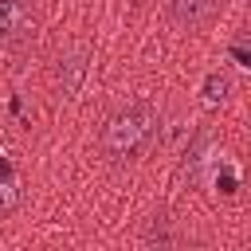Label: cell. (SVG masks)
Here are the masks:
<instances>
[{
	"mask_svg": "<svg viewBox=\"0 0 251 251\" xmlns=\"http://www.w3.org/2000/svg\"><path fill=\"white\" fill-rule=\"evenodd\" d=\"M227 90H231L227 75H208V82H204V106H220L227 98Z\"/></svg>",
	"mask_w": 251,
	"mask_h": 251,
	"instance_id": "4",
	"label": "cell"
},
{
	"mask_svg": "<svg viewBox=\"0 0 251 251\" xmlns=\"http://www.w3.org/2000/svg\"><path fill=\"white\" fill-rule=\"evenodd\" d=\"M12 204H16V184H12V180H4V184H0V216H4Z\"/></svg>",
	"mask_w": 251,
	"mask_h": 251,
	"instance_id": "5",
	"label": "cell"
},
{
	"mask_svg": "<svg viewBox=\"0 0 251 251\" xmlns=\"http://www.w3.org/2000/svg\"><path fill=\"white\" fill-rule=\"evenodd\" d=\"M153 133H157V114L137 102V106L118 110V114L106 122V129H102V149H106V157H114V161H129V157H137V153L153 141Z\"/></svg>",
	"mask_w": 251,
	"mask_h": 251,
	"instance_id": "1",
	"label": "cell"
},
{
	"mask_svg": "<svg viewBox=\"0 0 251 251\" xmlns=\"http://www.w3.org/2000/svg\"><path fill=\"white\" fill-rule=\"evenodd\" d=\"M169 12H173V20H176V24L196 27V24L212 12V0H169Z\"/></svg>",
	"mask_w": 251,
	"mask_h": 251,
	"instance_id": "3",
	"label": "cell"
},
{
	"mask_svg": "<svg viewBox=\"0 0 251 251\" xmlns=\"http://www.w3.org/2000/svg\"><path fill=\"white\" fill-rule=\"evenodd\" d=\"M27 4L31 0H0V39L16 35L27 24Z\"/></svg>",
	"mask_w": 251,
	"mask_h": 251,
	"instance_id": "2",
	"label": "cell"
}]
</instances>
